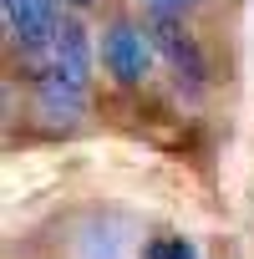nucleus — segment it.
Segmentation results:
<instances>
[{"instance_id": "obj_1", "label": "nucleus", "mask_w": 254, "mask_h": 259, "mask_svg": "<svg viewBox=\"0 0 254 259\" xmlns=\"http://www.w3.org/2000/svg\"><path fill=\"white\" fill-rule=\"evenodd\" d=\"M102 61L122 87H138L148 76V61H153V36L138 31V26H112L107 41H102Z\"/></svg>"}, {"instance_id": "obj_2", "label": "nucleus", "mask_w": 254, "mask_h": 259, "mask_svg": "<svg viewBox=\"0 0 254 259\" xmlns=\"http://www.w3.org/2000/svg\"><path fill=\"white\" fill-rule=\"evenodd\" d=\"M148 36H153V46H158V51H163V56L173 61L178 81H183V76H188L193 87L203 81V56H198V46H193V41H188V36H183V31H178V26L168 21V16H158V21L148 26Z\"/></svg>"}, {"instance_id": "obj_3", "label": "nucleus", "mask_w": 254, "mask_h": 259, "mask_svg": "<svg viewBox=\"0 0 254 259\" xmlns=\"http://www.w3.org/2000/svg\"><path fill=\"white\" fill-rule=\"evenodd\" d=\"M87 66H92V56H87V31H81L76 21H61V26H56V41H51V66H46V71L66 76L71 87H87Z\"/></svg>"}, {"instance_id": "obj_4", "label": "nucleus", "mask_w": 254, "mask_h": 259, "mask_svg": "<svg viewBox=\"0 0 254 259\" xmlns=\"http://www.w3.org/2000/svg\"><path fill=\"white\" fill-rule=\"evenodd\" d=\"M81 97H87V87H71L56 71H46L41 87H36V102H41V117L46 122H76L81 117Z\"/></svg>"}, {"instance_id": "obj_5", "label": "nucleus", "mask_w": 254, "mask_h": 259, "mask_svg": "<svg viewBox=\"0 0 254 259\" xmlns=\"http://www.w3.org/2000/svg\"><path fill=\"white\" fill-rule=\"evenodd\" d=\"M148 259H198V244L193 239H158L148 249Z\"/></svg>"}, {"instance_id": "obj_6", "label": "nucleus", "mask_w": 254, "mask_h": 259, "mask_svg": "<svg viewBox=\"0 0 254 259\" xmlns=\"http://www.w3.org/2000/svg\"><path fill=\"white\" fill-rule=\"evenodd\" d=\"M158 6H183V0H158Z\"/></svg>"}, {"instance_id": "obj_7", "label": "nucleus", "mask_w": 254, "mask_h": 259, "mask_svg": "<svg viewBox=\"0 0 254 259\" xmlns=\"http://www.w3.org/2000/svg\"><path fill=\"white\" fill-rule=\"evenodd\" d=\"M71 6H87V0H71Z\"/></svg>"}]
</instances>
